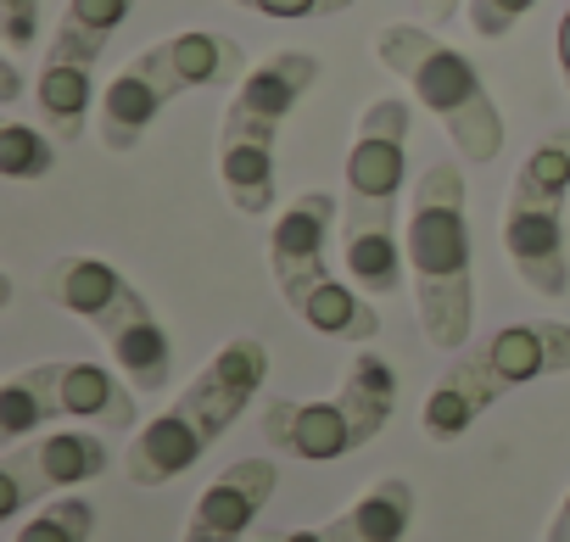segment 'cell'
Masks as SVG:
<instances>
[{
    "label": "cell",
    "instance_id": "obj_1",
    "mask_svg": "<svg viewBox=\"0 0 570 542\" xmlns=\"http://www.w3.org/2000/svg\"><path fill=\"white\" fill-rule=\"evenodd\" d=\"M409 135L414 112L397 96H381L364 107L353 151H347V201H342V246H347V275L364 297L403 292V246H397V196L409 174Z\"/></svg>",
    "mask_w": 570,
    "mask_h": 542
},
{
    "label": "cell",
    "instance_id": "obj_2",
    "mask_svg": "<svg viewBox=\"0 0 570 542\" xmlns=\"http://www.w3.org/2000/svg\"><path fill=\"white\" fill-rule=\"evenodd\" d=\"M409 280L420 303V331L436 353H464L475 325V263H470V207L464 174L453 162H431L409 196Z\"/></svg>",
    "mask_w": 570,
    "mask_h": 542
},
{
    "label": "cell",
    "instance_id": "obj_3",
    "mask_svg": "<svg viewBox=\"0 0 570 542\" xmlns=\"http://www.w3.org/2000/svg\"><path fill=\"white\" fill-rule=\"evenodd\" d=\"M263 381H268V347L257 336L224 342L202 364V375L179 392V403L163 408L157 420H146L135 431L129 459H124L129 486H168V481H179L252 408V397L263 392Z\"/></svg>",
    "mask_w": 570,
    "mask_h": 542
},
{
    "label": "cell",
    "instance_id": "obj_4",
    "mask_svg": "<svg viewBox=\"0 0 570 542\" xmlns=\"http://www.w3.org/2000/svg\"><path fill=\"white\" fill-rule=\"evenodd\" d=\"M240 79H246L240 40L213 35V29L168 35V40L146 46L140 57H129L112 73V85L101 90V107H96V140L107 151L129 157L179 96H190V90H224V85H240Z\"/></svg>",
    "mask_w": 570,
    "mask_h": 542
},
{
    "label": "cell",
    "instance_id": "obj_5",
    "mask_svg": "<svg viewBox=\"0 0 570 542\" xmlns=\"http://www.w3.org/2000/svg\"><path fill=\"white\" fill-rule=\"evenodd\" d=\"M342 218V201L331 190H303L297 201H285V213L268 229V275L308 331L331 336V342H353L370 347L381 336V314L364 303L358 286H347L342 275H331V229Z\"/></svg>",
    "mask_w": 570,
    "mask_h": 542
},
{
    "label": "cell",
    "instance_id": "obj_6",
    "mask_svg": "<svg viewBox=\"0 0 570 542\" xmlns=\"http://www.w3.org/2000/svg\"><path fill=\"white\" fill-rule=\"evenodd\" d=\"M320 57L314 51H268V62L246 68L235 85L224 124H218V185L240 218H263L274 201V140L297 101L320 85Z\"/></svg>",
    "mask_w": 570,
    "mask_h": 542
},
{
    "label": "cell",
    "instance_id": "obj_7",
    "mask_svg": "<svg viewBox=\"0 0 570 542\" xmlns=\"http://www.w3.org/2000/svg\"><path fill=\"white\" fill-rule=\"evenodd\" d=\"M548 375H570V325L564 319H525V325H503L487 342L464 347L442 381L431 386L425 408H420V431L431 442H459L498 397L548 381Z\"/></svg>",
    "mask_w": 570,
    "mask_h": 542
},
{
    "label": "cell",
    "instance_id": "obj_8",
    "mask_svg": "<svg viewBox=\"0 0 570 542\" xmlns=\"http://www.w3.org/2000/svg\"><path fill=\"white\" fill-rule=\"evenodd\" d=\"M40 292L51 308L85 319L112 364L124 369V381L140 392V397H157L174 375V347H168V331L157 325L151 303L118 275V268L107 257H90V252H62L46 263V275H40Z\"/></svg>",
    "mask_w": 570,
    "mask_h": 542
},
{
    "label": "cell",
    "instance_id": "obj_9",
    "mask_svg": "<svg viewBox=\"0 0 570 542\" xmlns=\"http://www.w3.org/2000/svg\"><path fill=\"white\" fill-rule=\"evenodd\" d=\"M375 57L448 129V140L464 162H492L503 151V112L464 51H453L448 40H436L420 23H386L375 35Z\"/></svg>",
    "mask_w": 570,
    "mask_h": 542
},
{
    "label": "cell",
    "instance_id": "obj_10",
    "mask_svg": "<svg viewBox=\"0 0 570 542\" xmlns=\"http://www.w3.org/2000/svg\"><path fill=\"white\" fill-rule=\"evenodd\" d=\"M397 408V369L381 353H358L331 397H268L257 431L274 453H292L308 464H336L370 447Z\"/></svg>",
    "mask_w": 570,
    "mask_h": 542
},
{
    "label": "cell",
    "instance_id": "obj_11",
    "mask_svg": "<svg viewBox=\"0 0 570 542\" xmlns=\"http://www.w3.org/2000/svg\"><path fill=\"white\" fill-rule=\"evenodd\" d=\"M564 201H570V129H553L548 140L525 151L503 201V252L514 263L520 286L548 303L570 292Z\"/></svg>",
    "mask_w": 570,
    "mask_h": 542
},
{
    "label": "cell",
    "instance_id": "obj_12",
    "mask_svg": "<svg viewBox=\"0 0 570 542\" xmlns=\"http://www.w3.org/2000/svg\"><path fill=\"white\" fill-rule=\"evenodd\" d=\"M51 420H90L101 431H135L140 420V392L101 364L57 358V364H29L0 386V436L23 442L46 431Z\"/></svg>",
    "mask_w": 570,
    "mask_h": 542
},
{
    "label": "cell",
    "instance_id": "obj_13",
    "mask_svg": "<svg viewBox=\"0 0 570 542\" xmlns=\"http://www.w3.org/2000/svg\"><path fill=\"white\" fill-rule=\"evenodd\" d=\"M129 12H135V0H68L62 7V23L51 35V51H46L40 85H35L46 135H57L62 146L85 140L90 96H96V62L107 57V46H112V35L124 29Z\"/></svg>",
    "mask_w": 570,
    "mask_h": 542
},
{
    "label": "cell",
    "instance_id": "obj_14",
    "mask_svg": "<svg viewBox=\"0 0 570 542\" xmlns=\"http://www.w3.org/2000/svg\"><path fill=\"white\" fill-rule=\"evenodd\" d=\"M112 470V447L90 431H46V436H23L0 459V520H18L29 503L101 481Z\"/></svg>",
    "mask_w": 570,
    "mask_h": 542
},
{
    "label": "cell",
    "instance_id": "obj_15",
    "mask_svg": "<svg viewBox=\"0 0 570 542\" xmlns=\"http://www.w3.org/2000/svg\"><path fill=\"white\" fill-rule=\"evenodd\" d=\"M274 486H279L274 459H235L229 470H218L202 486L190 525H185V542H240L257 525V514L268 509Z\"/></svg>",
    "mask_w": 570,
    "mask_h": 542
},
{
    "label": "cell",
    "instance_id": "obj_16",
    "mask_svg": "<svg viewBox=\"0 0 570 542\" xmlns=\"http://www.w3.org/2000/svg\"><path fill=\"white\" fill-rule=\"evenodd\" d=\"M409 525H414V486L403 475H381L336 520L303 525V531H274L263 542H403Z\"/></svg>",
    "mask_w": 570,
    "mask_h": 542
},
{
    "label": "cell",
    "instance_id": "obj_17",
    "mask_svg": "<svg viewBox=\"0 0 570 542\" xmlns=\"http://www.w3.org/2000/svg\"><path fill=\"white\" fill-rule=\"evenodd\" d=\"M57 135H40L29 124H0V174L18 179V185H35L57 168Z\"/></svg>",
    "mask_w": 570,
    "mask_h": 542
},
{
    "label": "cell",
    "instance_id": "obj_18",
    "mask_svg": "<svg viewBox=\"0 0 570 542\" xmlns=\"http://www.w3.org/2000/svg\"><path fill=\"white\" fill-rule=\"evenodd\" d=\"M90 536H96V503L90 497H57L12 531V542H90Z\"/></svg>",
    "mask_w": 570,
    "mask_h": 542
},
{
    "label": "cell",
    "instance_id": "obj_19",
    "mask_svg": "<svg viewBox=\"0 0 570 542\" xmlns=\"http://www.w3.org/2000/svg\"><path fill=\"white\" fill-rule=\"evenodd\" d=\"M240 12H257V18H274V23H308V18H336L358 0H229Z\"/></svg>",
    "mask_w": 570,
    "mask_h": 542
},
{
    "label": "cell",
    "instance_id": "obj_20",
    "mask_svg": "<svg viewBox=\"0 0 570 542\" xmlns=\"http://www.w3.org/2000/svg\"><path fill=\"white\" fill-rule=\"evenodd\" d=\"M537 7V0H464V12H470V29L481 40H503L514 35V23Z\"/></svg>",
    "mask_w": 570,
    "mask_h": 542
},
{
    "label": "cell",
    "instance_id": "obj_21",
    "mask_svg": "<svg viewBox=\"0 0 570 542\" xmlns=\"http://www.w3.org/2000/svg\"><path fill=\"white\" fill-rule=\"evenodd\" d=\"M0 35L7 51H29L40 35V0H0Z\"/></svg>",
    "mask_w": 570,
    "mask_h": 542
},
{
    "label": "cell",
    "instance_id": "obj_22",
    "mask_svg": "<svg viewBox=\"0 0 570 542\" xmlns=\"http://www.w3.org/2000/svg\"><path fill=\"white\" fill-rule=\"evenodd\" d=\"M553 57H559V79L570 90V7L559 12V29H553Z\"/></svg>",
    "mask_w": 570,
    "mask_h": 542
},
{
    "label": "cell",
    "instance_id": "obj_23",
    "mask_svg": "<svg viewBox=\"0 0 570 542\" xmlns=\"http://www.w3.org/2000/svg\"><path fill=\"white\" fill-rule=\"evenodd\" d=\"M18 90H23V68H18V57H0V101H18Z\"/></svg>",
    "mask_w": 570,
    "mask_h": 542
},
{
    "label": "cell",
    "instance_id": "obj_24",
    "mask_svg": "<svg viewBox=\"0 0 570 542\" xmlns=\"http://www.w3.org/2000/svg\"><path fill=\"white\" fill-rule=\"evenodd\" d=\"M542 542H570V492L559 497V509H553V520H548V536Z\"/></svg>",
    "mask_w": 570,
    "mask_h": 542
},
{
    "label": "cell",
    "instance_id": "obj_25",
    "mask_svg": "<svg viewBox=\"0 0 570 542\" xmlns=\"http://www.w3.org/2000/svg\"><path fill=\"white\" fill-rule=\"evenodd\" d=\"M420 7H425L431 18H448V12H459V7H464V0H420Z\"/></svg>",
    "mask_w": 570,
    "mask_h": 542
}]
</instances>
